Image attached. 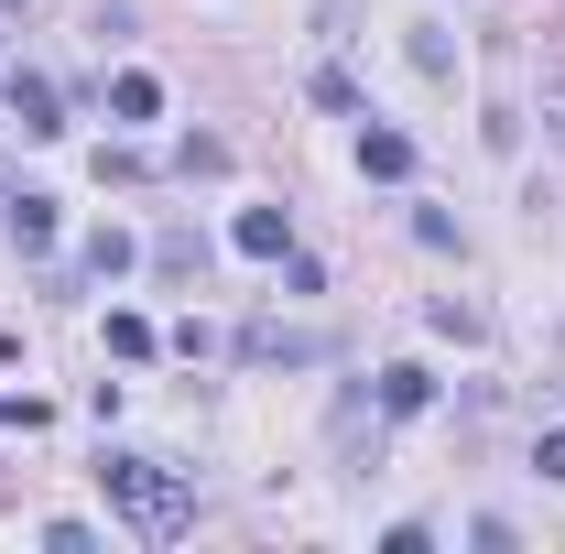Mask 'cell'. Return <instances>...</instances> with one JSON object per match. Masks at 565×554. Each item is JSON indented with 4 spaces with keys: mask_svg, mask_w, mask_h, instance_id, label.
Here are the masks:
<instances>
[{
    "mask_svg": "<svg viewBox=\"0 0 565 554\" xmlns=\"http://www.w3.org/2000/svg\"><path fill=\"white\" fill-rule=\"evenodd\" d=\"M109 348H120V359H152V348H163V338H152L141 316H109Z\"/></svg>",
    "mask_w": 565,
    "mask_h": 554,
    "instance_id": "cell-12",
    "label": "cell"
},
{
    "mask_svg": "<svg viewBox=\"0 0 565 554\" xmlns=\"http://www.w3.org/2000/svg\"><path fill=\"white\" fill-rule=\"evenodd\" d=\"M359 174L403 185V174H414V141H403V131H359Z\"/></svg>",
    "mask_w": 565,
    "mask_h": 554,
    "instance_id": "cell-5",
    "label": "cell"
},
{
    "mask_svg": "<svg viewBox=\"0 0 565 554\" xmlns=\"http://www.w3.org/2000/svg\"><path fill=\"white\" fill-rule=\"evenodd\" d=\"M152 262H163V273H196V262H207V239H196V228H163V239H152Z\"/></svg>",
    "mask_w": 565,
    "mask_h": 554,
    "instance_id": "cell-10",
    "label": "cell"
},
{
    "mask_svg": "<svg viewBox=\"0 0 565 554\" xmlns=\"http://www.w3.org/2000/svg\"><path fill=\"white\" fill-rule=\"evenodd\" d=\"M0 98H11V120H22L33 141H55V131H66V98H55V76L11 66V87H0Z\"/></svg>",
    "mask_w": 565,
    "mask_h": 554,
    "instance_id": "cell-2",
    "label": "cell"
},
{
    "mask_svg": "<svg viewBox=\"0 0 565 554\" xmlns=\"http://www.w3.org/2000/svg\"><path fill=\"white\" fill-rule=\"evenodd\" d=\"M11 239L22 251H55V196H11Z\"/></svg>",
    "mask_w": 565,
    "mask_h": 554,
    "instance_id": "cell-7",
    "label": "cell"
},
{
    "mask_svg": "<svg viewBox=\"0 0 565 554\" xmlns=\"http://www.w3.org/2000/svg\"><path fill=\"white\" fill-rule=\"evenodd\" d=\"M0 11H22V0H0Z\"/></svg>",
    "mask_w": 565,
    "mask_h": 554,
    "instance_id": "cell-14",
    "label": "cell"
},
{
    "mask_svg": "<svg viewBox=\"0 0 565 554\" xmlns=\"http://www.w3.org/2000/svg\"><path fill=\"white\" fill-rule=\"evenodd\" d=\"M109 109H120V120H152V109H163V87H152V76H109Z\"/></svg>",
    "mask_w": 565,
    "mask_h": 554,
    "instance_id": "cell-9",
    "label": "cell"
},
{
    "mask_svg": "<svg viewBox=\"0 0 565 554\" xmlns=\"http://www.w3.org/2000/svg\"><path fill=\"white\" fill-rule=\"evenodd\" d=\"M239 359H250V370H305V359H327V338H294V327H250V338H239Z\"/></svg>",
    "mask_w": 565,
    "mask_h": 554,
    "instance_id": "cell-3",
    "label": "cell"
},
{
    "mask_svg": "<svg viewBox=\"0 0 565 554\" xmlns=\"http://www.w3.org/2000/svg\"><path fill=\"white\" fill-rule=\"evenodd\" d=\"M424 403H435V370L392 359V370H381V414H424Z\"/></svg>",
    "mask_w": 565,
    "mask_h": 554,
    "instance_id": "cell-6",
    "label": "cell"
},
{
    "mask_svg": "<svg viewBox=\"0 0 565 554\" xmlns=\"http://www.w3.org/2000/svg\"><path fill=\"white\" fill-rule=\"evenodd\" d=\"M87 273L120 283V273H131V239H120V228H98V239H87Z\"/></svg>",
    "mask_w": 565,
    "mask_h": 554,
    "instance_id": "cell-11",
    "label": "cell"
},
{
    "mask_svg": "<svg viewBox=\"0 0 565 554\" xmlns=\"http://www.w3.org/2000/svg\"><path fill=\"white\" fill-rule=\"evenodd\" d=\"M533 479H565V424L544 435V446H533Z\"/></svg>",
    "mask_w": 565,
    "mask_h": 554,
    "instance_id": "cell-13",
    "label": "cell"
},
{
    "mask_svg": "<svg viewBox=\"0 0 565 554\" xmlns=\"http://www.w3.org/2000/svg\"><path fill=\"white\" fill-rule=\"evenodd\" d=\"M239 251H250V262H294V217L282 207H239Z\"/></svg>",
    "mask_w": 565,
    "mask_h": 554,
    "instance_id": "cell-4",
    "label": "cell"
},
{
    "mask_svg": "<svg viewBox=\"0 0 565 554\" xmlns=\"http://www.w3.org/2000/svg\"><path fill=\"white\" fill-rule=\"evenodd\" d=\"M98 489H109V500L131 511L152 544H174V533L196 522V489L174 479V468H152V457H98Z\"/></svg>",
    "mask_w": 565,
    "mask_h": 554,
    "instance_id": "cell-1",
    "label": "cell"
},
{
    "mask_svg": "<svg viewBox=\"0 0 565 554\" xmlns=\"http://www.w3.org/2000/svg\"><path fill=\"white\" fill-rule=\"evenodd\" d=\"M533 87H544V131L565 141V44H544V66H533Z\"/></svg>",
    "mask_w": 565,
    "mask_h": 554,
    "instance_id": "cell-8",
    "label": "cell"
}]
</instances>
